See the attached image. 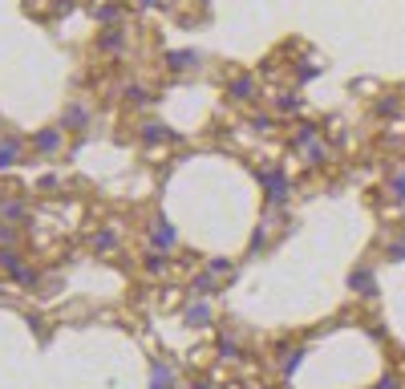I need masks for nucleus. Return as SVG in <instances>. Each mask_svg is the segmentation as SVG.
<instances>
[{
	"instance_id": "f257e3e1",
	"label": "nucleus",
	"mask_w": 405,
	"mask_h": 389,
	"mask_svg": "<svg viewBox=\"0 0 405 389\" xmlns=\"http://www.w3.org/2000/svg\"><path fill=\"white\" fill-rule=\"evenodd\" d=\"M170 381H175L170 369H154V389H170Z\"/></svg>"
},
{
	"instance_id": "f03ea898",
	"label": "nucleus",
	"mask_w": 405,
	"mask_h": 389,
	"mask_svg": "<svg viewBox=\"0 0 405 389\" xmlns=\"http://www.w3.org/2000/svg\"><path fill=\"white\" fill-rule=\"evenodd\" d=\"M154 243H162V247H170V243H175V231H170V227L162 223V231H154Z\"/></svg>"
},
{
	"instance_id": "7ed1b4c3",
	"label": "nucleus",
	"mask_w": 405,
	"mask_h": 389,
	"mask_svg": "<svg viewBox=\"0 0 405 389\" xmlns=\"http://www.w3.org/2000/svg\"><path fill=\"white\" fill-rule=\"evenodd\" d=\"M13 159H16V142H4L0 146V166H8Z\"/></svg>"
},
{
	"instance_id": "20e7f679",
	"label": "nucleus",
	"mask_w": 405,
	"mask_h": 389,
	"mask_svg": "<svg viewBox=\"0 0 405 389\" xmlns=\"http://www.w3.org/2000/svg\"><path fill=\"white\" fill-rule=\"evenodd\" d=\"M393 194H397V199H405V175L393 178Z\"/></svg>"
},
{
	"instance_id": "39448f33",
	"label": "nucleus",
	"mask_w": 405,
	"mask_h": 389,
	"mask_svg": "<svg viewBox=\"0 0 405 389\" xmlns=\"http://www.w3.org/2000/svg\"><path fill=\"white\" fill-rule=\"evenodd\" d=\"M377 389H397V377H385V381H381Z\"/></svg>"
}]
</instances>
